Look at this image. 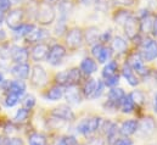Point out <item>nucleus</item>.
Returning a JSON list of instances; mask_svg holds the SVG:
<instances>
[{"mask_svg": "<svg viewBox=\"0 0 157 145\" xmlns=\"http://www.w3.org/2000/svg\"><path fill=\"white\" fill-rule=\"evenodd\" d=\"M54 20H55L54 7L48 2L40 4L38 11H37V21L40 25H50V23H52Z\"/></svg>", "mask_w": 157, "mask_h": 145, "instance_id": "obj_1", "label": "nucleus"}, {"mask_svg": "<svg viewBox=\"0 0 157 145\" xmlns=\"http://www.w3.org/2000/svg\"><path fill=\"white\" fill-rule=\"evenodd\" d=\"M101 118L99 117H93V118H84L79 122L77 131L83 135H90L91 133L96 132L100 128Z\"/></svg>", "mask_w": 157, "mask_h": 145, "instance_id": "obj_2", "label": "nucleus"}, {"mask_svg": "<svg viewBox=\"0 0 157 145\" xmlns=\"http://www.w3.org/2000/svg\"><path fill=\"white\" fill-rule=\"evenodd\" d=\"M65 56H66V49L60 44H55L49 49V54H48L46 59L50 65L57 66L62 62Z\"/></svg>", "mask_w": 157, "mask_h": 145, "instance_id": "obj_3", "label": "nucleus"}, {"mask_svg": "<svg viewBox=\"0 0 157 145\" xmlns=\"http://www.w3.org/2000/svg\"><path fill=\"white\" fill-rule=\"evenodd\" d=\"M156 129V123L152 117H145L138 123V133L140 137H150Z\"/></svg>", "mask_w": 157, "mask_h": 145, "instance_id": "obj_4", "label": "nucleus"}, {"mask_svg": "<svg viewBox=\"0 0 157 145\" xmlns=\"http://www.w3.org/2000/svg\"><path fill=\"white\" fill-rule=\"evenodd\" d=\"M143 60L152 61L157 59V43L152 39H146L143 43Z\"/></svg>", "mask_w": 157, "mask_h": 145, "instance_id": "obj_5", "label": "nucleus"}, {"mask_svg": "<svg viewBox=\"0 0 157 145\" xmlns=\"http://www.w3.org/2000/svg\"><path fill=\"white\" fill-rule=\"evenodd\" d=\"M31 82L34 87H43L48 82V74L45 72V70L39 66L36 65L32 69V76H31Z\"/></svg>", "mask_w": 157, "mask_h": 145, "instance_id": "obj_6", "label": "nucleus"}, {"mask_svg": "<svg viewBox=\"0 0 157 145\" xmlns=\"http://www.w3.org/2000/svg\"><path fill=\"white\" fill-rule=\"evenodd\" d=\"M11 59L16 64H26L28 60V51L26 48L13 45L11 46Z\"/></svg>", "mask_w": 157, "mask_h": 145, "instance_id": "obj_7", "label": "nucleus"}, {"mask_svg": "<svg viewBox=\"0 0 157 145\" xmlns=\"http://www.w3.org/2000/svg\"><path fill=\"white\" fill-rule=\"evenodd\" d=\"M52 115L56 118L61 120V121H73L75 120L73 111L70 109V106H67V105H60L59 108L54 109Z\"/></svg>", "mask_w": 157, "mask_h": 145, "instance_id": "obj_8", "label": "nucleus"}, {"mask_svg": "<svg viewBox=\"0 0 157 145\" xmlns=\"http://www.w3.org/2000/svg\"><path fill=\"white\" fill-rule=\"evenodd\" d=\"M22 18H23V11L21 9H16V10H12L9 14V16L6 18V23L13 31V29H16L21 25Z\"/></svg>", "mask_w": 157, "mask_h": 145, "instance_id": "obj_9", "label": "nucleus"}, {"mask_svg": "<svg viewBox=\"0 0 157 145\" xmlns=\"http://www.w3.org/2000/svg\"><path fill=\"white\" fill-rule=\"evenodd\" d=\"M128 65L132 67V70L136 71V72L143 74V76L147 73V70H146L145 66H144V60H143V57H141L140 54H133V55L129 57Z\"/></svg>", "mask_w": 157, "mask_h": 145, "instance_id": "obj_10", "label": "nucleus"}, {"mask_svg": "<svg viewBox=\"0 0 157 145\" xmlns=\"http://www.w3.org/2000/svg\"><path fill=\"white\" fill-rule=\"evenodd\" d=\"M66 41L68 46L71 48H79L83 43V33L79 28H72L66 38Z\"/></svg>", "mask_w": 157, "mask_h": 145, "instance_id": "obj_11", "label": "nucleus"}, {"mask_svg": "<svg viewBox=\"0 0 157 145\" xmlns=\"http://www.w3.org/2000/svg\"><path fill=\"white\" fill-rule=\"evenodd\" d=\"M29 71H31V67H29L27 64H16V65L11 69V74H12L15 78H17V79L20 80V79H26V78H28Z\"/></svg>", "mask_w": 157, "mask_h": 145, "instance_id": "obj_12", "label": "nucleus"}, {"mask_svg": "<svg viewBox=\"0 0 157 145\" xmlns=\"http://www.w3.org/2000/svg\"><path fill=\"white\" fill-rule=\"evenodd\" d=\"M49 46L45 43H39L32 49V59L34 61H41L44 60L49 54Z\"/></svg>", "mask_w": 157, "mask_h": 145, "instance_id": "obj_13", "label": "nucleus"}, {"mask_svg": "<svg viewBox=\"0 0 157 145\" xmlns=\"http://www.w3.org/2000/svg\"><path fill=\"white\" fill-rule=\"evenodd\" d=\"M125 96L123 89L121 88H112L109 93V104L112 105L113 108H116L117 105H121L123 98Z\"/></svg>", "mask_w": 157, "mask_h": 145, "instance_id": "obj_14", "label": "nucleus"}, {"mask_svg": "<svg viewBox=\"0 0 157 145\" xmlns=\"http://www.w3.org/2000/svg\"><path fill=\"white\" fill-rule=\"evenodd\" d=\"M65 96H66V100L68 104L71 105H78L79 103L82 101V96L79 94L78 89L75 87V85H70L65 93Z\"/></svg>", "mask_w": 157, "mask_h": 145, "instance_id": "obj_15", "label": "nucleus"}, {"mask_svg": "<svg viewBox=\"0 0 157 145\" xmlns=\"http://www.w3.org/2000/svg\"><path fill=\"white\" fill-rule=\"evenodd\" d=\"M138 131V122L135 120H128L124 121L121 126V134L124 137H129L132 134H134Z\"/></svg>", "mask_w": 157, "mask_h": 145, "instance_id": "obj_16", "label": "nucleus"}, {"mask_svg": "<svg viewBox=\"0 0 157 145\" xmlns=\"http://www.w3.org/2000/svg\"><path fill=\"white\" fill-rule=\"evenodd\" d=\"M124 31H125V34L128 36V38H130V39H133L138 34V21H136V18L130 16L124 23Z\"/></svg>", "mask_w": 157, "mask_h": 145, "instance_id": "obj_17", "label": "nucleus"}, {"mask_svg": "<svg viewBox=\"0 0 157 145\" xmlns=\"http://www.w3.org/2000/svg\"><path fill=\"white\" fill-rule=\"evenodd\" d=\"M7 92L21 98L26 93V84L23 83V80H12V82H10Z\"/></svg>", "mask_w": 157, "mask_h": 145, "instance_id": "obj_18", "label": "nucleus"}, {"mask_svg": "<svg viewBox=\"0 0 157 145\" xmlns=\"http://www.w3.org/2000/svg\"><path fill=\"white\" fill-rule=\"evenodd\" d=\"M80 70L85 73V74L90 76V74H93V73H95L98 71V65H96V62L93 59L85 57L82 61V64H80Z\"/></svg>", "mask_w": 157, "mask_h": 145, "instance_id": "obj_19", "label": "nucleus"}, {"mask_svg": "<svg viewBox=\"0 0 157 145\" xmlns=\"http://www.w3.org/2000/svg\"><path fill=\"white\" fill-rule=\"evenodd\" d=\"M123 76H124V78L127 79V82L130 84V85H133V87H135V85H138V83H139V80H138V78H136V76L134 74L133 72V70H132V67L128 65V64H125L124 66H123Z\"/></svg>", "mask_w": 157, "mask_h": 145, "instance_id": "obj_20", "label": "nucleus"}, {"mask_svg": "<svg viewBox=\"0 0 157 145\" xmlns=\"http://www.w3.org/2000/svg\"><path fill=\"white\" fill-rule=\"evenodd\" d=\"M46 36H48V32L45 29H43V28H34L26 38H27V40L29 43H36V41H39L41 39H44Z\"/></svg>", "mask_w": 157, "mask_h": 145, "instance_id": "obj_21", "label": "nucleus"}, {"mask_svg": "<svg viewBox=\"0 0 157 145\" xmlns=\"http://www.w3.org/2000/svg\"><path fill=\"white\" fill-rule=\"evenodd\" d=\"M36 27H34V25H27V23H21L16 29H13V34L17 37H20V38H22V37H27L33 29H34Z\"/></svg>", "mask_w": 157, "mask_h": 145, "instance_id": "obj_22", "label": "nucleus"}, {"mask_svg": "<svg viewBox=\"0 0 157 145\" xmlns=\"http://www.w3.org/2000/svg\"><path fill=\"white\" fill-rule=\"evenodd\" d=\"M62 95H63V89H62V87H61V85H56V87H52V88L48 92L46 99H49V100H51V101H56V100L61 99Z\"/></svg>", "mask_w": 157, "mask_h": 145, "instance_id": "obj_23", "label": "nucleus"}, {"mask_svg": "<svg viewBox=\"0 0 157 145\" xmlns=\"http://www.w3.org/2000/svg\"><path fill=\"white\" fill-rule=\"evenodd\" d=\"M105 134L107 137V143L111 145H115V143L118 140V127L112 123Z\"/></svg>", "mask_w": 157, "mask_h": 145, "instance_id": "obj_24", "label": "nucleus"}, {"mask_svg": "<svg viewBox=\"0 0 157 145\" xmlns=\"http://www.w3.org/2000/svg\"><path fill=\"white\" fill-rule=\"evenodd\" d=\"M112 48H113L115 51L122 54V53H124L125 49H127V41H125L122 37H119V36L115 37V38H113V41H112Z\"/></svg>", "mask_w": 157, "mask_h": 145, "instance_id": "obj_25", "label": "nucleus"}, {"mask_svg": "<svg viewBox=\"0 0 157 145\" xmlns=\"http://www.w3.org/2000/svg\"><path fill=\"white\" fill-rule=\"evenodd\" d=\"M80 79V70L78 69H72L70 71H67V85H75L76 83H78Z\"/></svg>", "mask_w": 157, "mask_h": 145, "instance_id": "obj_26", "label": "nucleus"}, {"mask_svg": "<svg viewBox=\"0 0 157 145\" xmlns=\"http://www.w3.org/2000/svg\"><path fill=\"white\" fill-rule=\"evenodd\" d=\"M134 105H135V104L133 103L130 95H125V96L123 98L122 103H121V109H122V111H123L124 113H129V112L133 111Z\"/></svg>", "mask_w": 157, "mask_h": 145, "instance_id": "obj_27", "label": "nucleus"}, {"mask_svg": "<svg viewBox=\"0 0 157 145\" xmlns=\"http://www.w3.org/2000/svg\"><path fill=\"white\" fill-rule=\"evenodd\" d=\"M116 71H117V62H116V61H110V62L104 67L102 77H104V78H109V77L116 74Z\"/></svg>", "mask_w": 157, "mask_h": 145, "instance_id": "obj_28", "label": "nucleus"}, {"mask_svg": "<svg viewBox=\"0 0 157 145\" xmlns=\"http://www.w3.org/2000/svg\"><path fill=\"white\" fill-rule=\"evenodd\" d=\"M29 145H46V139L43 134L33 133L29 137Z\"/></svg>", "mask_w": 157, "mask_h": 145, "instance_id": "obj_29", "label": "nucleus"}, {"mask_svg": "<svg viewBox=\"0 0 157 145\" xmlns=\"http://www.w3.org/2000/svg\"><path fill=\"white\" fill-rule=\"evenodd\" d=\"M96 83H98L96 79H90V80H88L86 84L84 85V94H85L88 98H91V95H93V93H94V90H95V88H96Z\"/></svg>", "mask_w": 157, "mask_h": 145, "instance_id": "obj_30", "label": "nucleus"}, {"mask_svg": "<svg viewBox=\"0 0 157 145\" xmlns=\"http://www.w3.org/2000/svg\"><path fill=\"white\" fill-rule=\"evenodd\" d=\"M98 37H99V29H98L96 27H90V28H88V31H86V41H88L89 44L94 43V41L98 39Z\"/></svg>", "mask_w": 157, "mask_h": 145, "instance_id": "obj_31", "label": "nucleus"}, {"mask_svg": "<svg viewBox=\"0 0 157 145\" xmlns=\"http://www.w3.org/2000/svg\"><path fill=\"white\" fill-rule=\"evenodd\" d=\"M110 57H111V50H110L109 48L104 46L102 50L100 51V54H99V56H98L96 59H98V61H99L100 64H105Z\"/></svg>", "mask_w": 157, "mask_h": 145, "instance_id": "obj_32", "label": "nucleus"}, {"mask_svg": "<svg viewBox=\"0 0 157 145\" xmlns=\"http://www.w3.org/2000/svg\"><path fill=\"white\" fill-rule=\"evenodd\" d=\"M28 115H29L28 110L22 108V109L17 110V112H16L13 120H15V122H25V121L28 118Z\"/></svg>", "mask_w": 157, "mask_h": 145, "instance_id": "obj_33", "label": "nucleus"}, {"mask_svg": "<svg viewBox=\"0 0 157 145\" xmlns=\"http://www.w3.org/2000/svg\"><path fill=\"white\" fill-rule=\"evenodd\" d=\"M152 26H154V20L150 17V16H146L143 18V22H141V31L143 32H149L152 29Z\"/></svg>", "mask_w": 157, "mask_h": 145, "instance_id": "obj_34", "label": "nucleus"}, {"mask_svg": "<svg viewBox=\"0 0 157 145\" xmlns=\"http://www.w3.org/2000/svg\"><path fill=\"white\" fill-rule=\"evenodd\" d=\"M18 100H20V96H17V95H15L12 93H9L6 99H5V105L7 108H12L18 103Z\"/></svg>", "mask_w": 157, "mask_h": 145, "instance_id": "obj_35", "label": "nucleus"}, {"mask_svg": "<svg viewBox=\"0 0 157 145\" xmlns=\"http://www.w3.org/2000/svg\"><path fill=\"white\" fill-rule=\"evenodd\" d=\"M130 95V98H132V100H133V103L134 104H136V105H141L143 103H144V95H143V93L141 92H139V90H135V92H133L132 94H129Z\"/></svg>", "mask_w": 157, "mask_h": 145, "instance_id": "obj_36", "label": "nucleus"}, {"mask_svg": "<svg viewBox=\"0 0 157 145\" xmlns=\"http://www.w3.org/2000/svg\"><path fill=\"white\" fill-rule=\"evenodd\" d=\"M104 88H105V84H104L101 80H98V83H96V88H95V90H94V93H93V95H91L90 99L100 98L101 94L104 93Z\"/></svg>", "mask_w": 157, "mask_h": 145, "instance_id": "obj_37", "label": "nucleus"}, {"mask_svg": "<svg viewBox=\"0 0 157 145\" xmlns=\"http://www.w3.org/2000/svg\"><path fill=\"white\" fill-rule=\"evenodd\" d=\"M36 105V98L33 95H27L23 100V109H27V110H31L33 106Z\"/></svg>", "mask_w": 157, "mask_h": 145, "instance_id": "obj_38", "label": "nucleus"}, {"mask_svg": "<svg viewBox=\"0 0 157 145\" xmlns=\"http://www.w3.org/2000/svg\"><path fill=\"white\" fill-rule=\"evenodd\" d=\"M130 17V14L128 11H119L116 16V23H125V21Z\"/></svg>", "mask_w": 157, "mask_h": 145, "instance_id": "obj_39", "label": "nucleus"}, {"mask_svg": "<svg viewBox=\"0 0 157 145\" xmlns=\"http://www.w3.org/2000/svg\"><path fill=\"white\" fill-rule=\"evenodd\" d=\"M11 56V48L9 45H2L0 48V57L2 60H7Z\"/></svg>", "mask_w": 157, "mask_h": 145, "instance_id": "obj_40", "label": "nucleus"}, {"mask_svg": "<svg viewBox=\"0 0 157 145\" xmlns=\"http://www.w3.org/2000/svg\"><path fill=\"white\" fill-rule=\"evenodd\" d=\"M118 82H119V77H118V74H113V76H111V77L106 78V80H105V84H106L107 87L115 88V87H116V85L118 84Z\"/></svg>", "mask_w": 157, "mask_h": 145, "instance_id": "obj_41", "label": "nucleus"}, {"mask_svg": "<svg viewBox=\"0 0 157 145\" xmlns=\"http://www.w3.org/2000/svg\"><path fill=\"white\" fill-rule=\"evenodd\" d=\"M56 82L60 83L61 85L67 84V71H63V72H60L59 74H56Z\"/></svg>", "mask_w": 157, "mask_h": 145, "instance_id": "obj_42", "label": "nucleus"}, {"mask_svg": "<svg viewBox=\"0 0 157 145\" xmlns=\"http://www.w3.org/2000/svg\"><path fill=\"white\" fill-rule=\"evenodd\" d=\"M1 145H23V143L20 138H11V139H5L4 142H1Z\"/></svg>", "mask_w": 157, "mask_h": 145, "instance_id": "obj_43", "label": "nucleus"}, {"mask_svg": "<svg viewBox=\"0 0 157 145\" xmlns=\"http://www.w3.org/2000/svg\"><path fill=\"white\" fill-rule=\"evenodd\" d=\"M11 7V0H0V11L5 12L10 10Z\"/></svg>", "mask_w": 157, "mask_h": 145, "instance_id": "obj_44", "label": "nucleus"}, {"mask_svg": "<svg viewBox=\"0 0 157 145\" xmlns=\"http://www.w3.org/2000/svg\"><path fill=\"white\" fill-rule=\"evenodd\" d=\"M102 48H104V45H101V44H95V45L93 46V49H91L93 55H94L95 57H98V56H99V54H100V51L102 50Z\"/></svg>", "mask_w": 157, "mask_h": 145, "instance_id": "obj_45", "label": "nucleus"}, {"mask_svg": "<svg viewBox=\"0 0 157 145\" xmlns=\"http://www.w3.org/2000/svg\"><path fill=\"white\" fill-rule=\"evenodd\" d=\"M115 145H133V142L129 139V138H121V139H118L117 142L115 143Z\"/></svg>", "mask_w": 157, "mask_h": 145, "instance_id": "obj_46", "label": "nucleus"}, {"mask_svg": "<svg viewBox=\"0 0 157 145\" xmlns=\"http://www.w3.org/2000/svg\"><path fill=\"white\" fill-rule=\"evenodd\" d=\"M63 142L66 145H77V139L75 137H65Z\"/></svg>", "mask_w": 157, "mask_h": 145, "instance_id": "obj_47", "label": "nucleus"}, {"mask_svg": "<svg viewBox=\"0 0 157 145\" xmlns=\"http://www.w3.org/2000/svg\"><path fill=\"white\" fill-rule=\"evenodd\" d=\"M104 140L101 139V138H93V139H90L89 142H88V144L86 145H104Z\"/></svg>", "mask_w": 157, "mask_h": 145, "instance_id": "obj_48", "label": "nucleus"}, {"mask_svg": "<svg viewBox=\"0 0 157 145\" xmlns=\"http://www.w3.org/2000/svg\"><path fill=\"white\" fill-rule=\"evenodd\" d=\"M113 1L117 5H132L134 2V0H113Z\"/></svg>", "mask_w": 157, "mask_h": 145, "instance_id": "obj_49", "label": "nucleus"}, {"mask_svg": "<svg viewBox=\"0 0 157 145\" xmlns=\"http://www.w3.org/2000/svg\"><path fill=\"white\" fill-rule=\"evenodd\" d=\"M154 110H155V112L157 113V93L155 94V96H154Z\"/></svg>", "mask_w": 157, "mask_h": 145, "instance_id": "obj_50", "label": "nucleus"}, {"mask_svg": "<svg viewBox=\"0 0 157 145\" xmlns=\"http://www.w3.org/2000/svg\"><path fill=\"white\" fill-rule=\"evenodd\" d=\"M152 32L154 34L157 36V21H154V26H152Z\"/></svg>", "mask_w": 157, "mask_h": 145, "instance_id": "obj_51", "label": "nucleus"}, {"mask_svg": "<svg viewBox=\"0 0 157 145\" xmlns=\"http://www.w3.org/2000/svg\"><path fill=\"white\" fill-rule=\"evenodd\" d=\"M55 145H66V144H65V142H63V138L59 139V140L56 142V144H55Z\"/></svg>", "mask_w": 157, "mask_h": 145, "instance_id": "obj_52", "label": "nucleus"}, {"mask_svg": "<svg viewBox=\"0 0 157 145\" xmlns=\"http://www.w3.org/2000/svg\"><path fill=\"white\" fill-rule=\"evenodd\" d=\"M4 14H5V12L0 11V25H1V23H2V21H4V17H5V16H4Z\"/></svg>", "mask_w": 157, "mask_h": 145, "instance_id": "obj_53", "label": "nucleus"}, {"mask_svg": "<svg viewBox=\"0 0 157 145\" xmlns=\"http://www.w3.org/2000/svg\"><path fill=\"white\" fill-rule=\"evenodd\" d=\"M5 37H6V34L4 33V31L0 29V39H5Z\"/></svg>", "mask_w": 157, "mask_h": 145, "instance_id": "obj_54", "label": "nucleus"}, {"mask_svg": "<svg viewBox=\"0 0 157 145\" xmlns=\"http://www.w3.org/2000/svg\"><path fill=\"white\" fill-rule=\"evenodd\" d=\"M110 34H111V33H110V31H109V33H105V34L102 36V38H104V39H106V38L109 39V38H110Z\"/></svg>", "mask_w": 157, "mask_h": 145, "instance_id": "obj_55", "label": "nucleus"}, {"mask_svg": "<svg viewBox=\"0 0 157 145\" xmlns=\"http://www.w3.org/2000/svg\"><path fill=\"white\" fill-rule=\"evenodd\" d=\"M2 82H4V76H2V73L0 72V85L2 84Z\"/></svg>", "mask_w": 157, "mask_h": 145, "instance_id": "obj_56", "label": "nucleus"}, {"mask_svg": "<svg viewBox=\"0 0 157 145\" xmlns=\"http://www.w3.org/2000/svg\"><path fill=\"white\" fill-rule=\"evenodd\" d=\"M52 1H55V0H45V2H48V4H51Z\"/></svg>", "mask_w": 157, "mask_h": 145, "instance_id": "obj_57", "label": "nucleus"}, {"mask_svg": "<svg viewBox=\"0 0 157 145\" xmlns=\"http://www.w3.org/2000/svg\"><path fill=\"white\" fill-rule=\"evenodd\" d=\"M18 0H11V2H17Z\"/></svg>", "mask_w": 157, "mask_h": 145, "instance_id": "obj_58", "label": "nucleus"}, {"mask_svg": "<svg viewBox=\"0 0 157 145\" xmlns=\"http://www.w3.org/2000/svg\"><path fill=\"white\" fill-rule=\"evenodd\" d=\"M0 145H1V139H0Z\"/></svg>", "mask_w": 157, "mask_h": 145, "instance_id": "obj_59", "label": "nucleus"}]
</instances>
